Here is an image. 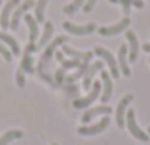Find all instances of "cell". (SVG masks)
I'll list each match as a JSON object with an SVG mask.
<instances>
[{
  "label": "cell",
  "instance_id": "cell-1",
  "mask_svg": "<svg viewBox=\"0 0 150 145\" xmlns=\"http://www.w3.org/2000/svg\"><path fill=\"white\" fill-rule=\"evenodd\" d=\"M67 40H69L67 36H57V38H53V40H51L50 44L46 46V48H44V52H42V57H40V61H38V73H44L46 69H48V65H50L51 57H53L55 50H57L59 46L67 44Z\"/></svg>",
  "mask_w": 150,
  "mask_h": 145
},
{
  "label": "cell",
  "instance_id": "cell-2",
  "mask_svg": "<svg viewBox=\"0 0 150 145\" xmlns=\"http://www.w3.org/2000/svg\"><path fill=\"white\" fill-rule=\"evenodd\" d=\"M125 126H127L129 134H131L135 139H139V141L146 143L148 139H150L146 132L141 130V126L137 124V120H135V111H133V109H127V113H125Z\"/></svg>",
  "mask_w": 150,
  "mask_h": 145
},
{
  "label": "cell",
  "instance_id": "cell-3",
  "mask_svg": "<svg viewBox=\"0 0 150 145\" xmlns=\"http://www.w3.org/2000/svg\"><path fill=\"white\" fill-rule=\"evenodd\" d=\"M101 90H103L101 82H93V86H91V90H89L88 96L86 97H76V99H74V103H72L74 109H88L97 97H101Z\"/></svg>",
  "mask_w": 150,
  "mask_h": 145
},
{
  "label": "cell",
  "instance_id": "cell-4",
  "mask_svg": "<svg viewBox=\"0 0 150 145\" xmlns=\"http://www.w3.org/2000/svg\"><path fill=\"white\" fill-rule=\"evenodd\" d=\"M93 54L101 57V59H103V63H106V65H108V69H110V76H114V78H118V76H120L118 61H116V57H114L112 54L108 52V50H106V48H101V46H97V48L93 50Z\"/></svg>",
  "mask_w": 150,
  "mask_h": 145
},
{
  "label": "cell",
  "instance_id": "cell-5",
  "mask_svg": "<svg viewBox=\"0 0 150 145\" xmlns=\"http://www.w3.org/2000/svg\"><path fill=\"white\" fill-rule=\"evenodd\" d=\"M108 124H110V119H108V115H105L99 122L80 126V128H78V134H80V136H97V134H101V132H105L106 128H108Z\"/></svg>",
  "mask_w": 150,
  "mask_h": 145
},
{
  "label": "cell",
  "instance_id": "cell-6",
  "mask_svg": "<svg viewBox=\"0 0 150 145\" xmlns=\"http://www.w3.org/2000/svg\"><path fill=\"white\" fill-rule=\"evenodd\" d=\"M33 6H34L33 0H25V2H21L17 8H15L13 14H11V19H10V29H11V31H17L19 21L25 17V14H29V10H30Z\"/></svg>",
  "mask_w": 150,
  "mask_h": 145
},
{
  "label": "cell",
  "instance_id": "cell-7",
  "mask_svg": "<svg viewBox=\"0 0 150 145\" xmlns=\"http://www.w3.org/2000/svg\"><path fill=\"white\" fill-rule=\"evenodd\" d=\"M129 23H131V19H129V17H124L122 21L114 23V25L101 27V29H97V31H99L101 36H116V34H120V33H124V31L129 29Z\"/></svg>",
  "mask_w": 150,
  "mask_h": 145
},
{
  "label": "cell",
  "instance_id": "cell-8",
  "mask_svg": "<svg viewBox=\"0 0 150 145\" xmlns=\"http://www.w3.org/2000/svg\"><path fill=\"white\" fill-rule=\"evenodd\" d=\"M131 101H133V94H127V96H124L120 99V103H118V107H116V124H118V128L125 126V113H127V107L131 105Z\"/></svg>",
  "mask_w": 150,
  "mask_h": 145
},
{
  "label": "cell",
  "instance_id": "cell-9",
  "mask_svg": "<svg viewBox=\"0 0 150 145\" xmlns=\"http://www.w3.org/2000/svg\"><path fill=\"white\" fill-rule=\"evenodd\" d=\"M65 31H69L70 34H76V36H84V34H91L93 31H97V25L95 23H88V25H74L70 21H65L63 23Z\"/></svg>",
  "mask_w": 150,
  "mask_h": 145
},
{
  "label": "cell",
  "instance_id": "cell-10",
  "mask_svg": "<svg viewBox=\"0 0 150 145\" xmlns=\"http://www.w3.org/2000/svg\"><path fill=\"white\" fill-rule=\"evenodd\" d=\"M103 67H105V63H103V61L89 63L88 71H86V74H84V80H82V88H84V90H91V86H93V76H95L97 73H101Z\"/></svg>",
  "mask_w": 150,
  "mask_h": 145
},
{
  "label": "cell",
  "instance_id": "cell-11",
  "mask_svg": "<svg viewBox=\"0 0 150 145\" xmlns=\"http://www.w3.org/2000/svg\"><path fill=\"white\" fill-rule=\"evenodd\" d=\"M101 86H103V90H101V101H103V105H106L110 101V97H112V76H110L105 69L101 71Z\"/></svg>",
  "mask_w": 150,
  "mask_h": 145
},
{
  "label": "cell",
  "instance_id": "cell-12",
  "mask_svg": "<svg viewBox=\"0 0 150 145\" xmlns=\"http://www.w3.org/2000/svg\"><path fill=\"white\" fill-rule=\"evenodd\" d=\"M127 56H129L127 46L122 44V46H120V50H118V69H120V73L124 74V76H129V74H131V69H129V59H127Z\"/></svg>",
  "mask_w": 150,
  "mask_h": 145
},
{
  "label": "cell",
  "instance_id": "cell-13",
  "mask_svg": "<svg viewBox=\"0 0 150 145\" xmlns=\"http://www.w3.org/2000/svg\"><path fill=\"white\" fill-rule=\"evenodd\" d=\"M110 113H112V109L108 107V105H99V107H89L88 111L84 113V115H82V122L84 124H88V122H91L93 119H95V116H99V115H110Z\"/></svg>",
  "mask_w": 150,
  "mask_h": 145
},
{
  "label": "cell",
  "instance_id": "cell-14",
  "mask_svg": "<svg viewBox=\"0 0 150 145\" xmlns=\"http://www.w3.org/2000/svg\"><path fill=\"white\" fill-rule=\"evenodd\" d=\"M19 4H21V0H10V2L2 8V14H0V25H2V29H8V27H10L11 14H13V10Z\"/></svg>",
  "mask_w": 150,
  "mask_h": 145
},
{
  "label": "cell",
  "instance_id": "cell-15",
  "mask_svg": "<svg viewBox=\"0 0 150 145\" xmlns=\"http://www.w3.org/2000/svg\"><path fill=\"white\" fill-rule=\"evenodd\" d=\"M125 38H127V50H129V56L127 59L129 61H135L139 57V40H137V34L133 31H125Z\"/></svg>",
  "mask_w": 150,
  "mask_h": 145
},
{
  "label": "cell",
  "instance_id": "cell-16",
  "mask_svg": "<svg viewBox=\"0 0 150 145\" xmlns=\"http://www.w3.org/2000/svg\"><path fill=\"white\" fill-rule=\"evenodd\" d=\"M25 23H27V27H29V42H34L36 44V40L40 38V31H38V21L33 17V15H29V14H25Z\"/></svg>",
  "mask_w": 150,
  "mask_h": 145
},
{
  "label": "cell",
  "instance_id": "cell-17",
  "mask_svg": "<svg viewBox=\"0 0 150 145\" xmlns=\"http://www.w3.org/2000/svg\"><path fill=\"white\" fill-rule=\"evenodd\" d=\"M65 56H69L70 59H78V61H91V57H93V52H78V50H72V48H69V46H65L63 44V50H61Z\"/></svg>",
  "mask_w": 150,
  "mask_h": 145
},
{
  "label": "cell",
  "instance_id": "cell-18",
  "mask_svg": "<svg viewBox=\"0 0 150 145\" xmlns=\"http://www.w3.org/2000/svg\"><path fill=\"white\" fill-rule=\"evenodd\" d=\"M51 36H53V23L51 21H46L44 25V31H42V36L38 38V48H46V46L51 42Z\"/></svg>",
  "mask_w": 150,
  "mask_h": 145
},
{
  "label": "cell",
  "instance_id": "cell-19",
  "mask_svg": "<svg viewBox=\"0 0 150 145\" xmlns=\"http://www.w3.org/2000/svg\"><path fill=\"white\" fill-rule=\"evenodd\" d=\"M0 42L8 46V48H10V52L13 54V56H17V54L21 52V48H19L17 40H15V38L11 36V34H8V33H0Z\"/></svg>",
  "mask_w": 150,
  "mask_h": 145
},
{
  "label": "cell",
  "instance_id": "cell-20",
  "mask_svg": "<svg viewBox=\"0 0 150 145\" xmlns=\"http://www.w3.org/2000/svg\"><path fill=\"white\" fill-rule=\"evenodd\" d=\"M48 2L50 0H38V2L34 4V19H36L38 23L46 19V6H48Z\"/></svg>",
  "mask_w": 150,
  "mask_h": 145
},
{
  "label": "cell",
  "instance_id": "cell-21",
  "mask_svg": "<svg viewBox=\"0 0 150 145\" xmlns=\"http://www.w3.org/2000/svg\"><path fill=\"white\" fill-rule=\"evenodd\" d=\"M21 138H23V132L21 130H10V132H6V134L0 138V145H10L11 141L21 139Z\"/></svg>",
  "mask_w": 150,
  "mask_h": 145
},
{
  "label": "cell",
  "instance_id": "cell-22",
  "mask_svg": "<svg viewBox=\"0 0 150 145\" xmlns=\"http://www.w3.org/2000/svg\"><path fill=\"white\" fill-rule=\"evenodd\" d=\"M33 61H34V59H33V54H25L19 67H21L25 73H30V74H33V73H34V63H33Z\"/></svg>",
  "mask_w": 150,
  "mask_h": 145
},
{
  "label": "cell",
  "instance_id": "cell-23",
  "mask_svg": "<svg viewBox=\"0 0 150 145\" xmlns=\"http://www.w3.org/2000/svg\"><path fill=\"white\" fill-rule=\"evenodd\" d=\"M63 92H65V96L69 99H76L80 96V88L76 84H63Z\"/></svg>",
  "mask_w": 150,
  "mask_h": 145
},
{
  "label": "cell",
  "instance_id": "cell-24",
  "mask_svg": "<svg viewBox=\"0 0 150 145\" xmlns=\"http://www.w3.org/2000/svg\"><path fill=\"white\" fill-rule=\"evenodd\" d=\"M84 4H86V0H72L69 6L63 8V11H65L67 15H72V14H76L80 8H84Z\"/></svg>",
  "mask_w": 150,
  "mask_h": 145
},
{
  "label": "cell",
  "instance_id": "cell-25",
  "mask_svg": "<svg viewBox=\"0 0 150 145\" xmlns=\"http://www.w3.org/2000/svg\"><path fill=\"white\" fill-rule=\"evenodd\" d=\"M80 63H82V61H78V59H67V57H65V59L61 61V67L65 69V71H69V69H78Z\"/></svg>",
  "mask_w": 150,
  "mask_h": 145
},
{
  "label": "cell",
  "instance_id": "cell-26",
  "mask_svg": "<svg viewBox=\"0 0 150 145\" xmlns=\"http://www.w3.org/2000/svg\"><path fill=\"white\" fill-rule=\"evenodd\" d=\"M53 78H55V84H57V86H63V84H65V78H67V71L63 67L57 69L55 74H53Z\"/></svg>",
  "mask_w": 150,
  "mask_h": 145
},
{
  "label": "cell",
  "instance_id": "cell-27",
  "mask_svg": "<svg viewBox=\"0 0 150 145\" xmlns=\"http://www.w3.org/2000/svg\"><path fill=\"white\" fill-rule=\"evenodd\" d=\"M0 56H2V57H4V61H8V63L13 59V54H11V52H10V48H8L6 44H2V42H0Z\"/></svg>",
  "mask_w": 150,
  "mask_h": 145
},
{
  "label": "cell",
  "instance_id": "cell-28",
  "mask_svg": "<svg viewBox=\"0 0 150 145\" xmlns=\"http://www.w3.org/2000/svg\"><path fill=\"white\" fill-rule=\"evenodd\" d=\"M15 82H17L19 88H25V71H23L21 67H19L17 73H15Z\"/></svg>",
  "mask_w": 150,
  "mask_h": 145
},
{
  "label": "cell",
  "instance_id": "cell-29",
  "mask_svg": "<svg viewBox=\"0 0 150 145\" xmlns=\"http://www.w3.org/2000/svg\"><path fill=\"white\" fill-rule=\"evenodd\" d=\"M38 76H40L44 82H48V84L51 86V88H59V86L55 84V78H53V76H50V74L46 73V71H44V73H38Z\"/></svg>",
  "mask_w": 150,
  "mask_h": 145
},
{
  "label": "cell",
  "instance_id": "cell-30",
  "mask_svg": "<svg viewBox=\"0 0 150 145\" xmlns=\"http://www.w3.org/2000/svg\"><path fill=\"white\" fill-rule=\"evenodd\" d=\"M120 4H122V10H124V15L127 17V15H129V11H131L133 0H120Z\"/></svg>",
  "mask_w": 150,
  "mask_h": 145
},
{
  "label": "cell",
  "instance_id": "cell-31",
  "mask_svg": "<svg viewBox=\"0 0 150 145\" xmlns=\"http://www.w3.org/2000/svg\"><path fill=\"white\" fill-rule=\"evenodd\" d=\"M36 50H38V46L34 44V42H29V44L25 46V54H34Z\"/></svg>",
  "mask_w": 150,
  "mask_h": 145
},
{
  "label": "cell",
  "instance_id": "cell-32",
  "mask_svg": "<svg viewBox=\"0 0 150 145\" xmlns=\"http://www.w3.org/2000/svg\"><path fill=\"white\" fill-rule=\"evenodd\" d=\"M95 4H97V0H86V4H84V11H91Z\"/></svg>",
  "mask_w": 150,
  "mask_h": 145
},
{
  "label": "cell",
  "instance_id": "cell-33",
  "mask_svg": "<svg viewBox=\"0 0 150 145\" xmlns=\"http://www.w3.org/2000/svg\"><path fill=\"white\" fill-rule=\"evenodd\" d=\"M53 56H55V59H57V61H59V63H61V61H63V59H65V54H63V52H55V54H53Z\"/></svg>",
  "mask_w": 150,
  "mask_h": 145
},
{
  "label": "cell",
  "instance_id": "cell-34",
  "mask_svg": "<svg viewBox=\"0 0 150 145\" xmlns=\"http://www.w3.org/2000/svg\"><path fill=\"white\" fill-rule=\"evenodd\" d=\"M133 6L141 10V8H144V2H143V0H133Z\"/></svg>",
  "mask_w": 150,
  "mask_h": 145
},
{
  "label": "cell",
  "instance_id": "cell-35",
  "mask_svg": "<svg viewBox=\"0 0 150 145\" xmlns=\"http://www.w3.org/2000/svg\"><path fill=\"white\" fill-rule=\"evenodd\" d=\"M143 48H144V52H148V54H150V42H148V44H144Z\"/></svg>",
  "mask_w": 150,
  "mask_h": 145
},
{
  "label": "cell",
  "instance_id": "cell-36",
  "mask_svg": "<svg viewBox=\"0 0 150 145\" xmlns=\"http://www.w3.org/2000/svg\"><path fill=\"white\" fill-rule=\"evenodd\" d=\"M110 2H112V4H118V2H120V0H110Z\"/></svg>",
  "mask_w": 150,
  "mask_h": 145
},
{
  "label": "cell",
  "instance_id": "cell-37",
  "mask_svg": "<svg viewBox=\"0 0 150 145\" xmlns=\"http://www.w3.org/2000/svg\"><path fill=\"white\" fill-rule=\"evenodd\" d=\"M0 6H2V0H0Z\"/></svg>",
  "mask_w": 150,
  "mask_h": 145
},
{
  "label": "cell",
  "instance_id": "cell-38",
  "mask_svg": "<svg viewBox=\"0 0 150 145\" xmlns=\"http://www.w3.org/2000/svg\"><path fill=\"white\" fill-rule=\"evenodd\" d=\"M148 134H150V128H148Z\"/></svg>",
  "mask_w": 150,
  "mask_h": 145
},
{
  "label": "cell",
  "instance_id": "cell-39",
  "mask_svg": "<svg viewBox=\"0 0 150 145\" xmlns=\"http://www.w3.org/2000/svg\"><path fill=\"white\" fill-rule=\"evenodd\" d=\"M51 145H57V143H51Z\"/></svg>",
  "mask_w": 150,
  "mask_h": 145
},
{
  "label": "cell",
  "instance_id": "cell-40",
  "mask_svg": "<svg viewBox=\"0 0 150 145\" xmlns=\"http://www.w3.org/2000/svg\"><path fill=\"white\" fill-rule=\"evenodd\" d=\"M148 63H150V59H148Z\"/></svg>",
  "mask_w": 150,
  "mask_h": 145
}]
</instances>
